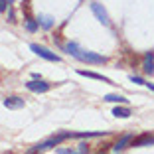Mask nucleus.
I'll use <instances>...</instances> for the list:
<instances>
[{
	"instance_id": "f257e3e1",
	"label": "nucleus",
	"mask_w": 154,
	"mask_h": 154,
	"mask_svg": "<svg viewBox=\"0 0 154 154\" xmlns=\"http://www.w3.org/2000/svg\"><path fill=\"white\" fill-rule=\"evenodd\" d=\"M61 50H63L67 55H71V57L83 61V63H91V65H103V63H107V57H105V55L95 54V51L83 50L77 42H67V44L61 45Z\"/></svg>"
},
{
	"instance_id": "f03ea898",
	"label": "nucleus",
	"mask_w": 154,
	"mask_h": 154,
	"mask_svg": "<svg viewBox=\"0 0 154 154\" xmlns=\"http://www.w3.org/2000/svg\"><path fill=\"white\" fill-rule=\"evenodd\" d=\"M30 50L36 55H40L42 59H45V61H51V63H59V61H61V57H59L57 54L50 51L48 48H44V45H40V44H30Z\"/></svg>"
},
{
	"instance_id": "7ed1b4c3",
	"label": "nucleus",
	"mask_w": 154,
	"mask_h": 154,
	"mask_svg": "<svg viewBox=\"0 0 154 154\" xmlns=\"http://www.w3.org/2000/svg\"><path fill=\"white\" fill-rule=\"evenodd\" d=\"M91 12L95 14V18L99 20L103 26H107V28H111V18H109V14H107V10L103 8V4H99V2H91Z\"/></svg>"
},
{
	"instance_id": "20e7f679",
	"label": "nucleus",
	"mask_w": 154,
	"mask_h": 154,
	"mask_svg": "<svg viewBox=\"0 0 154 154\" xmlns=\"http://www.w3.org/2000/svg\"><path fill=\"white\" fill-rule=\"evenodd\" d=\"M28 91H32V93H48L50 91V83L44 81V79H32V81H28L26 83Z\"/></svg>"
},
{
	"instance_id": "39448f33",
	"label": "nucleus",
	"mask_w": 154,
	"mask_h": 154,
	"mask_svg": "<svg viewBox=\"0 0 154 154\" xmlns=\"http://www.w3.org/2000/svg\"><path fill=\"white\" fill-rule=\"evenodd\" d=\"M152 144H154V134H150V132L138 134L136 138H132V140H131L132 148H142V146H152Z\"/></svg>"
},
{
	"instance_id": "423d86ee",
	"label": "nucleus",
	"mask_w": 154,
	"mask_h": 154,
	"mask_svg": "<svg viewBox=\"0 0 154 154\" xmlns=\"http://www.w3.org/2000/svg\"><path fill=\"white\" fill-rule=\"evenodd\" d=\"M2 103H4V107L10 109V111H18V109H24V107H26V101H24L22 97H16V95L6 97Z\"/></svg>"
},
{
	"instance_id": "0eeeda50",
	"label": "nucleus",
	"mask_w": 154,
	"mask_h": 154,
	"mask_svg": "<svg viewBox=\"0 0 154 154\" xmlns=\"http://www.w3.org/2000/svg\"><path fill=\"white\" fill-rule=\"evenodd\" d=\"M142 71L146 75L154 73V51H146L144 54V57H142Z\"/></svg>"
},
{
	"instance_id": "6e6552de",
	"label": "nucleus",
	"mask_w": 154,
	"mask_h": 154,
	"mask_svg": "<svg viewBox=\"0 0 154 154\" xmlns=\"http://www.w3.org/2000/svg\"><path fill=\"white\" fill-rule=\"evenodd\" d=\"M132 138H134V136H132L131 132H127V134H122L121 138H119V140L113 144V150H115V152H121L122 148H127V146H131V140H132Z\"/></svg>"
},
{
	"instance_id": "1a4fd4ad",
	"label": "nucleus",
	"mask_w": 154,
	"mask_h": 154,
	"mask_svg": "<svg viewBox=\"0 0 154 154\" xmlns=\"http://www.w3.org/2000/svg\"><path fill=\"white\" fill-rule=\"evenodd\" d=\"M77 73L81 77H89V79H95V81H103V83H111L109 77H103L101 73H95V71H87V69H77Z\"/></svg>"
},
{
	"instance_id": "9d476101",
	"label": "nucleus",
	"mask_w": 154,
	"mask_h": 154,
	"mask_svg": "<svg viewBox=\"0 0 154 154\" xmlns=\"http://www.w3.org/2000/svg\"><path fill=\"white\" fill-rule=\"evenodd\" d=\"M38 24H40L42 30H51V28H54V24H55V20L51 18V16L40 14V16H38Z\"/></svg>"
},
{
	"instance_id": "9b49d317",
	"label": "nucleus",
	"mask_w": 154,
	"mask_h": 154,
	"mask_svg": "<svg viewBox=\"0 0 154 154\" xmlns=\"http://www.w3.org/2000/svg\"><path fill=\"white\" fill-rule=\"evenodd\" d=\"M24 24H26V30L30 34H34V32H38V28H40V24H38V18H32L30 14L26 12V20H24Z\"/></svg>"
},
{
	"instance_id": "f8f14e48",
	"label": "nucleus",
	"mask_w": 154,
	"mask_h": 154,
	"mask_svg": "<svg viewBox=\"0 0 154 154\" xmlns=\"http://www.w3.org/2000/svg\"><path fill=\"white\" fill-rule=\"evenodd\" d=\"M103 101H107V103H119V105H127V97L119 95V93H109V95H105Z\"/></svg>"
},
{
	"instance_id": "ddd939ff",
	"label": "nucleus",
	"mask_w": 154,
	"mask_h": 154,
	"mask_svg": "<svg viewBox=\"0 0 154 154\" xmlns=\"http://www.w3.org/2000/svg\"><path fill=\"white\" fill-rule=\"evenodd\" d=\"M113 115L117 119H128L132 113H131V109H128V107H119V105H117V107L113 109Z\"/></svg>"
},
{
	"instance_id": "4468645a",
	"label": "nucleus",
	"mask_w": 154,
	"mask_h": 154,
	"mask_svg": "<svg viewBox=\"0 0 154 154\" xmlns=\"http://www.w3.org/2000/svg\"><path fill=\"white\" fill-rule=\"evenodd\" d=\"M103 136V132H73V138H97Z\"/></svg>"
},
{
	"instance_id": "2eb2a0df",
	"label": "nucleus",
	"mask_w": 154,
	"mask_h": 154,
	"mask_svg": "<svg viewBox=\"0 0 154 154\" xmlns=\"http://www.w3.org/2000/svg\"><path fill=\"white\" fill-rule=\"evenodd\" d=\"M131 81L134 83V85H146V81L142 79V77H138V75H131Z\"/></svg>"
},
{
	"instance_id": "dca6fc26",
	"label": "nucleus",
	"mask_w": 154,
	"mask_h": 154,
	"mask_svg": "<svg viewBox=\"0 0 154 154\" xmlns=\"http://www.w3.org/2000/svg\"><path fill=\"white\" fill-rule=\"evenodd\" d=\"M57 154H81V152H75L71 148H57Z\"/></svg>"
},
{
	"instance_id": "f3484780",
	"label": "nucleus",
	"mask_w": 154,
	"mask_h": 154,
	"mask_svg": "<svg viewBox=\"0 0 154 154\" xmlns=\"http://www.w3.org/2000/svg\"><path fill=\"white\" fill-rule=\"evenodd\" d=\"M10 8V2L8 0H0V12H6Z\"/></svg>"
},
{
	"instance_id": "a211bd4d",
	"label": "nucleus",
	"mask_w": 154,
	"mask_h": 154,
	"mask_svg": "<svg viewBox=\"0 0 154 154\" xmlns=\"http://www.w3.org/2000/svg\"><path fill=\"white\" fill-rule=\"evenodd\" d=\"M8 22H16V14L12 8H8Z\"/></svg>"
},
{
	"instance_id": "6ab92c4d",
	"label": "nucleus",
	"mask_w": 154,
	"mask_h": 154,
	"mask_svg": "<svg viewBox=\"0 0 154 154\" xmlns=\"http://www.w3.org/2000/svg\"><path fill=\"white\" fill-rule=\"evenodd\" d=\"M79 152H81V154H87V152H89L87 144H79Z\"/></svg>"
},
{
	"instance_id": "aec40b11",
	"label": "nucleus",
	"mask_w": 154,
	"mask_h": 154,
	"mask_svg": "<svg viewBox=\"0 0 154 154\" xmlns=\"http://www.w3.org/2000/svg\"><path fill=\"white\" fill-rule=\"evenodd\" d=\"M146 87H148L150 91H154V83H146Z\"/></svg>"
},
{
	"instance_id": "412c9836",
	"label": "nucleus",
	"mask_w": 154,
	"mask_h": 154,
	"mask_svg": "<svg viewBox=\"0 0 154 154\" xmlns=\"http://www.w3.org/2000/svg\"><path fill=\"white\" fill-rule=\"evenodd\" d=\"M8 2H10V4H12V2H14V0H8Z\"/></svg>"
},
{
	"instance_id": "4be33fe9",
	"label": "nucleus",
	"mask_w": 154,
	"mask_h": 154,
	"mask_svg": "<svg viewBox=\"0 0 154 154\" xmlns=\"http://www.w3.org/2000/svg\"><path fill=\"white\" fill-rule=\"evenodd\" d=\"M4 154H12V152H4Z\"/></svg>"
}]
</instances>
